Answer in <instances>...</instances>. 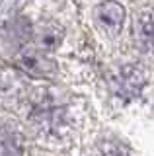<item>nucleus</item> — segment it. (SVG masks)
<instances>
[{
  "instance_id": "2",
  "label": "nucleus",
  "mask_w": 154,
  "mask_h": 156,
  "mask_svg": "<svg viewBox=\"0 0 154 156\" xmlns=\"http://www.w3.org/2000/svg\"><path fill=\"white\" fill-rule=\"evenodd\" d=\"M135 29L138 41L154 47V10H142L141 14H137Z\"/></svg>"
},
{
  "instance_id": "1",
  "label": "nucleus",
  "mask_w": 154,
  "mask_h": 156,
  "mask_svg": "<svg viewBox=\"0 0 154 156\" xmlns=\"http://www.w3.org/2000/svg\"><path fill=\"white\" fill-rule=\"evenodd\" d=\"M94 18L107 35H117L125 20V10L117 2H102L94 10Z\"/></svg>"
}]
</instances>
